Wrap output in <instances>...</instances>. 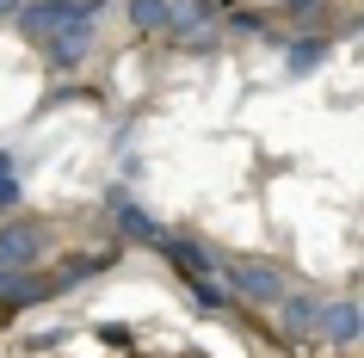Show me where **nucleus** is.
I'll return each instance as SVG.
<instances>
[{
  "mask_svg": "<svg viewBox=\"0 0 364 358\" xmlns=\"http://www.w3.org/2000/svg\"><path fill=\"white\" fill-rule=\"evenodd\" d=\"M99 13H105V0H31V6H19V25L31 38H50L68 25H93Z\"/></svg>",
  "mask_w": 364,
  "mask_h": 358,
  "instance_id": "1",
  "label": "nucleus"
},
{
  "mask_svg": "<svg viewBox=\"0 0 364 358\" xmlns=\"http://www.w3.org/2000/svg\"><path fill=\"white\" fill-rule=\"evenodd\" d=\"M223 284H229V297H241V302H284L290 297V290H284V272H278V265H259V260L223 265Z\"/></svg>",
  "mask_w": 364,
  "mask_h": 358,
  "instance_id": "2",
  "label": "nucleus"
},
{
  "mask_svg": "<svg viewBox=\"0 0 364 358\" xmlns=\"http://www.w3.org/2000/svg\"><path fill=\"white\" fill-rule=\"evenodd\" d=\"M167 38L210 43V38H216V13H210V0H167Z\"/></svg>",
  "mask_w": 364,
  "mask_h": 358,
  "instance_id": "3",
  "label": "nucleus"
},
{
  "mask_svg": "<svg viewBox=\"0 0 364 358\" xmlns=\"http://www.w3.org/2000/svg\"><path fill=\"white\" fill-rule=\"evenodd\" d=\"M43 241H50V235H43L38 223H6L0 228V272H25V265L43 253Z\"/></svg>",
  "mask_w": 364,
  "mask_h": 358,
  "instance_id": "4",
  "label": "nucleus"
},
{
  "mask_svg": "<svg viewBox=\"0 0 364 358\" xmlns=\"http://www.w3.org/2000/svg\"><path fill=\"white\" fill-rule=\"evenodd\" d=\"M43 62L50 68H75L87 50H93V25H68V31H50V38H38Z\"/></svg>",
  "mask_w": 364,
  "mask_h": 358,
  "instance_id": "5",
  "label": "nucleus"
},
{
  "mask_svg": "<svg viewBox=\"0 0 364 358\" xmlns=\"http://www.w3.org/2000/svg\"><path fill=\"white\" fill-rule=\"evenodd\" d=\"M315 334H321L327 346L358 339V309H352V302H321V309H315Z\"/></svg>",
  "mask_w": 364,
  "mask_h": 358,
  "instance_id": "6",
  "label": "nucleus"
},
{
  "mask_svg": "<svg viewBox=\"0 0 364 358\" xmlns=\"http://www.w3.org/2000/svg\"><path fill=\"white\" fill-rule=\"evenodd\" d=\"M112 216H117V228H124V235H136V241H149V247H161V241H167V228L154 223V216H149L142 204H130L124 191L112 198Z\"/></svg>",
  "mask_w": 364,
  "mask_h": 358,
  "instance_id": "7",
  "label": "nucleus"
},
{
  "mask_svg": "<svg viewBox=\"0 0 364 358\" xmlns=\"http://www.w3.org/2000/svg\"><path fill=\"white\" fill-rule=\"evenodd\" d=\"M161 253H167L179 272H192V278H210V253H204L198 241H179V235H167V241H161Z\"/></svg>",
  "mask_w": 364,
  "mask_h": 358,
  "instance_id": "8",
  "label": "nucleus"
},
{
  "mask_svg": "<svg viewBox=\"0 0 364 358\" xmlns=\"http://www.w3.org/2000/svg\"><path fill=\"white\" fill-rule=\"evenodd\" d=\"M278 309H284V327H290V334H315V309H321L315 297H284Z\"/></svg>",
  "mask_w": 364,
  "mask_h": 358,
  "instance_id": "9",
  "label": "nucleus"
},
{
  "mask_svg": "<svg viewBox=\"0 0 364 358\" xmlns=\"http://www.w3.org/2000/svg\"><path fill=\"white\" fill-rule=\"evenodd\" d=\"M136 31H167V0H130Z\"/></svg>",
  "mask_w": 364,
  "mask_h": 358,
  "instance_id": "10",
  "label": "nucleus"
},
{
  "mask_svg": "<svg viewBox=\"0 0 364 358\" xmlns=\"http://www.w3.org/2000/svg\"><path fill=\"white\" fill-rule=\"evenodd\" d=\"M321 56H327V38H303L296 50H290V75H309Z\"/></svg>",
  "mask_w": 364,
  "mask_h": 358,
  "instance_id": "11",
  "label": "nucleus"
},
{
  "mask_svg": "<svg viewBox=\"0 0 364 358\" xmlns=\"http://www.w3.org/2000/svg\"><path fill=\"white\" fill-rule=\"evenodd\" d=\"M19 204V179H13V154L0 149V210H13Z\"/></svg>",
  "mask_w": 364,
  "mask_h": 358,
  "instance_id": "12",
  "label": "nucleus"
},
{
  "mask_svg": "<svg viewBox=\"0 0 364 358\" xmlns=\"http://www.w3.org/2000/svg\"><path fill=\"white\" fill-rule=\"evenodd\" d=\"M284 6H290V13H303V6H309V0H284Z\"/></svg>",
  "mask_w": 364,
  "mask_h": 358,
  "instance_id": "13",
  "label": "nucleus"
},
{
  "mask_svg": "<svg viewBox=\"0 0 364 358\" xmlns=\"http://www.w3.org/2000/svg\"><path fill=\"white\" fill-rule=\"evenodd\" d=\"M358 334H364V309H358Z\"/></svg>",
  "mask_w": 364,
  "mask_h": 358,
  "instance_id": "14",
  "label": "nucleus"
}]
</instances>
